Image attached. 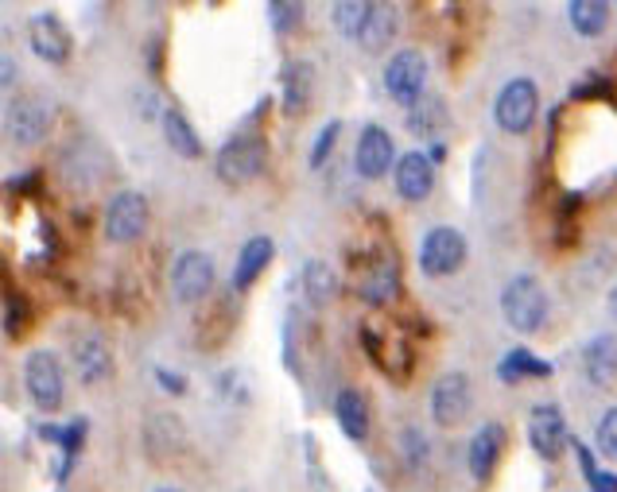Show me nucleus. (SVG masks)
I'll return each mask as SVG.
<instances>
[{"instance_id":"nucleus-36","label":"nucleus","mask_w":617,"mask_h":492,"mask_svg":"<svg viewBox=\"0 0 617 492\" xmlns=\"http://www.w3.org/2000/svg\"><path fill=\"white\" fill-rule=\"evenodd\" d=\"M12 82H16V62L12 55H4V90H12Z\"/></svg>"},{"instance_id":"nucleus-1","label":"nucleus","mask_w":617,"mask_h":492,"mask_svg":"<svg viewBox=\"0 0 617 492\" xmlns=\"http://www.w3.org/2000/svg\"><path fill=\"white\" fill-rule=\"evenodd\" d=\"M501 315L516 333H536L548 323V291L536 276H513L501 291Z\"/></svg>"},{"instance_id":"nucleus-6","label":"nucleus","mask_w":617,"mask_h":492,"mask_svg":"<svg viewBox=\"0 0 617 492\" xmlns=\"http://www.w3.org/2000/svg\"><path fill=\"white\" fill-rule=\"evenodd\" d=\"M466 253H470V245H466L463 233L451 230V225H439V230H431L428 237L420 241V272L428 276V280H443V276L463 268Z\"/></svg>"},{"instance_id":"nucleus-11","label":"nucleus","mask_w":617,"mask_h":492,"mask_svg":"<svg viewBox=\"0 0 617 492\" xmlns=\"http://www.w3.org/2000/svg\"><path fill=\"white\" fill-rule=\"evenodd\" d=\"M361 349L373 356V365H377L381 373L400 376V380L411 373V349L396 330H381L377 323H365L361 326Z\"/></svg>"},{"instance_id":"nucleus-20","label":"nucleus","mask_w":617,"mask_h":492,"mask_svg":"<svg viewBox=\"0 0 617 492\" xmlns=\"http://www.w3.org/2000/svg\"><path fill=\"white\" fill-rule=\"evenodd\" d=\"M583 373L591 384L606 388V384L617 380V338L609 333H598L583 345Z\"/></svg>"},{"instance_id":"nucleus-26","label":"nucleus","mask_w":617,"mask_h":492,"mask_svg":"<svg viewBox=\"0 0 617 492\" xmlns=\"http://www.w3.org/2000/svg\"><path fill=\"white\" fill-rule=\"evenodd\" d=\"M567 16H571V27L586 39L606 32V20H609V4L606 0H571L567 4Z\"/></svg>"},{"instance_id":"nucleus-19","label":"nucleus","mask_w":617,"mask_h":492,"mask_svg":"<svg viewBox=\"0 0 617 492\" xmlns=\"http://www.w3.org/2000/svg\"><path fill=\"white\" fill-rule=\"evenodd\" d=\"M272 256H276L272 237L245 241V245H241L237 263H233V291H249L253 283L260 280V272H265L268 263H272Z\"/></svg>"},{"instance_id":"nucleus-34","label":"nucleus","mask_w":617,"mask_h":492,"mask_svg":"<svg viewBox=\"0 0 617 492\" xmlns=\"http://www.w3.org/2000/svg\"><path fill=\"white\" fill-rule=\"evenodd\" d=\"M155 380L172 391V396H183V391H187V376H172L167 368H155Z\"/></svg>"},{"instance_id":"nucleus-23","label":"nucleus","mask_w":617,"mask_h":492,"mask_svg":"<svg viewBox=\"0 0 617 492\" xmlns=\"http://www.w3.org/2000/svg\"><path fill=\"white\" fill-rule=\"evenodd\" d=\"M338 295V272L326 260H307L303 263V298L311 306L335 303Z\"/></svg>"},{"instance_id":"nucleus-7","label":"nucleus","mask_w":617,"mask_h":492,"mask_svg":"<svg viewBox=\"0 0 617 492\" xmlns=\"http://www.w3.org/2000/svg\"><path fill=\"white\" fill-rule=\"evenodd\" d=\"M385 94L393 97L396 105H416L423 102V90H428V59L420 51H396L393 59L385 62Z\"/></svg>"},{"instance_id":"nucleus-5","label":"nucleus","mask_w":617,"mask_h":492,"mask_svg":"<svg viewBox=\"0 0 617 492\" xmlns=\"http://www.w3.org/2000/svg\"><path fill=\"white\" fill-rule=\"evenodd\" d=\"M540 113V94H536V82L532 78H513V82L501 85L498 102H493V120H498L501 132L509 137H524Z\"/></svg>"},{"instance_id":"nucleus-38","label":"nucleus","mask_w":617,"mask_h":492,"mask_svg":"<svg viewBox=\"0 0 617 492\" xmlns=\"http://www.w3.org/2000/svg\"><path fill=\"white\" fill-rule=\"evenodd\" d=\"M155 492H179V489H155Z\"/></svg>"},{"instance_id":"nucleus-32","label":"nucleus","mask_w":617,"mask_h":492,"mask_svg":"<svg viewBox=\"0 0 617 492\" xmlns=\"http://www.w3.org/2000/svg\"><path fill=\"white\" fill-rule=\"evenodd\" d=\"M594 438H598V450L606 454L609 461H617V408H609L606 415L598 419V431H594Z\"/></svg>"},{"instance_id":"nucleus-3","label":"nucleus","mask_w":617,"mask_h":492,"mask_svg":"<svg viewBox=\"0 0 617 492\" xmlns=\"http://www.w3.org/2000/svg\"><path fill=\"white\" fill-rule=\"evenodd\" d=\"M24 388L35 408L55 411L67 399V368L51 349H35L24 356Z\"/></svg>"},{"instance_id":"nucleus-12","label":"nucleus","mask_w":617,"mask_h":492,"mask_svg":"<svg viewBox=\"0 0 617 492\" xmlns=\"http://www.w3.org/2000/svg\"><path fill=\"white\" fill-rule=\"evenodd\" d=\"M528 442L544 461H556L567 446V419L556 403H540L528 415Z\"/></svg>"},{"instance_id":"nucleus-22","label":"nucleus","mask_w":617,"mask_h":492,"mask_svg":"<svg viewBox=\"0 0 617 492\" xmlns=\"http://www.w3.org/2000/svg\"><path fill=\"white\" fill-rule=\"evenodd\" d=\"M335 419H338V426H342L346 438L361 442L369 434V403H365V396H361L358 388H342L335 396Z\"/></svg>"},{"instance_id":"nucleus-24","label":"nucleus","mask_w":617,"mask_h":492,"mask_svg":"<svg viewBox=\"0 0 617 492\" xmlns=\"http://www.w3.org/2000/svg\"><path fill=\"white\" fill-rule=\"evenodd\" d=\"M163 140L183 160H198L202 155V140H198V132L190 128V120L179 109H163Z\"/></svg>"},{"instance_id":"nucleus-9","label":"nucleus","mask_w":617,"mask_h":492,"mask_svg":"<svg viewBox=\"0 0 617 492\" xmlns=\"http://www.w3.org/2000/svg\"><path fill=\"white\" fill-rule=\"evenodd\" d=\"M148 230V198L140 190H120L105 206V241L109 245H132Z\"/></svg>"},{"instance_id":"nucleus-8","label":"nucleus","mask_w":617,"mask_h":492,"mask_svg":"<svg viewBox=\"0 0 617 492\" xmlns=\"http://www.w3.org/2000/svg\"><path fill=\"white\" fill-rule=\"evenodd\" d=\"M218 280V268H214V256L198 253V248H187L172 260V295L179 303H202L210 291H214Z\"/></svg>"},{"instance_id":"nucleus-14","label":"nucleus","mask_w":617,"mask_h":492,"mask_svg":"<svg viewBox=\"0 0 617 492\" xmlns=\"http://www.w3.org/2000/svg\"><path fill=\"white\" fill-rule=\"evenodd\" d=\"M27 43H32L35 59L51 62V67H62V62L70 59V32L51 12L32 16V24H27Z\"/></svg>"},{"instance_id":"nucleus-15","label":"nucleus","mask_w":617,"mask_h":492,"mask_svg":"<svg viewBox=\"0 0 617 492\" xmlns=\"http://www.w3.org/2000/svg\"><path fill=\"white\" fill-rule=\"evenodd\" d=\"M70 356H74L78 380L82 384H102L113 376V353L105 345V338H97V333H78L70 341Z\"/></svg>"},{"instance_id":"nucleus-16","label":"nucleus","mask_w":617,"mask_h":492,"mask_svg":"<svg viewBox=\"0 0 617 492\" xmlns=\"http://www.w3.org/2000/svg\"><path fill=\"white\" fill-rule=\"evenodd\" d=\"M396 195L404 198V202H423V198L435 190V163L428 160L423 152H408L400 155V163H396Z\"/></svg>"},{"instance_id":"nucleus-31","label":"nucleus","mask_w":617,"mask_h":492,"mask_svg":"<svg viewBox=\"0 0 617 492\" xmlns=\"http://www.w3.org/2000/svg\"><path fill=\"white\" fill-rule=\"evenodd\" d=\"M338 137H342V120H330V125H326L323 132L315 137V148H311V167H323V163L330 160Z\"/></svg>"},{"instance_id":"nucleus-33","label":"nucleus","mask_w":617,"mask_h":492,"mask_svg":"<svg viewBox=\"0 0 617 492\" xmlns=\"http://www.w3.org/2000/svg\"><path fill=\"white\" fill-rule=\"evenodd\" d=\"M82 438H86V419H74L70 426H62V450H67V461H62V473L70 469V461H74L78 446H82Z\"/></svg>"},{"instance_id":"nucleus-18","label":"nucleus","mask_w":617,"mask_h":492,"mask_svg":"<svg viewBox=\"0 0 617 492\" xmlns=\"http://www.w3.org/2000/svg\"><path fill=\"white\" fill-rule=\"evenodd\" d=\"M501 450H505V426L501 423H486L478 426V434L470 438V473L474 481H489L493 477V469H498L501 461Z\"/></svg>"},{"instance_id":"nucleus-27","label":"nucleus","mask_w":617,"mask_h":492,"mask_svg":"<svg viewBox=\"0 0 617 492\" xmlns=\"http://www.w3.org/2000/svg\"><path fill=\"white\" fill-rule=\"evenodd\" d=\"M443 125H446V105L439 102V97L428 94L423 102H416L408 109V132H411V137L428 140V137H435Z\"/></svg>"},{"instance_id":"nucleus-13","label":"nucleus","mask_w":617,"mask_h":492,"mask_svg":"<svg viewBox=\"0 0 617 492\" xmlns=\"http://www.w3.org/2000/svg\"><path fill=\"white\" fill-rule=\"evenodd\" d=\"M393 137H388L381 125H365L358 132V148H353V167H358L361 178H385L388 167H393Z\"/></svg>"},{"instance_id":"nucleus-29","label":"nucleus","mask_w":617,"mask_h":492,"mask_svg":"<svg viewBox=\"0 0 617 492\" xmlns=\"http://www.w3.org/2000/svg\"><path fill=\"white\" fill-rule=\"evenodd\" d=\"M369 16H373V4H369V0H342V4L330 9V24H335L338 35H346V39H358V35L365 32Z\"/></svg>"},{"instance_id":"nucleus-35","label":"nucleus","mask_w":617,"mask_h":492,"mask_svg":"<svg viewBox=\"0 0 617 492\" xmlns=\"http://www.w3.org/2000/svg\"><path fill=\"white\" fill-rule=\"evenodd\" d=\"M591 492H617V473H594L591 477Z\"/></svg>"},{"instance_id":"nucleus-17","label":"nucleus","mask_w":617,"mask_h":492,"mask_svg":"<svg viewBox=\"0 0 617 492\" xmlns=\"http://www.w3.org/2000/svg\"><path fill=\"white\" fill-rule=\"evenodd\" d=\"M358 295L365 298L369 306H385L400 295V260L396 256H377V260L369 263L365 276L358 283Z\"/></svg>"},{"instance_id":"nucleus-37","label":"nucleus","mask_w":617,"mask_h":492,"mask_svg":"<svg viewBox=\"0 0 617 492\" xmlns=\"http://www.w3.org/2000/svg\"><path fill=\"white\" fill-rule=\"evenodd\" d=\"M606 303H609V318H614V323H617V283H614V291H609Z\"/></svg>"},{"instance_id":"nucleus-25","label":"nucleus","mask_w":617,"mask_h":492,"mask_svg":"<svg viewBox=\"0 0 617 492\" xmlns=\"http://www.w3.org/2000/svg\"><path fill=\"white\" fill-rule=\"evenodd\" d=\"M498 376H501L505 384H516V380H544V376H551V361H544V356L528 353V349H513V353L501 356Z\"/></svg>"},{"instance_id":"nucleus-28","label":"nucleus","mask_w":617,"mask_h":492,"mask_svg":"<svg viewBox=\"0 0 617 492\" xmlns=\"http://www.w3.org/2000/svg\"><path fill=\"white\" fill-rule=\"evenodd\" d=\"M393 35H396V12L388 9V4H373V16H369L365 32L358 35V43L365 47V51L377 55L393 43Z\"/></svg>"},{"instance_id":"nucleus-2","label":"nucleus","mask_w":617,"mask_h":492,"mask_svg":"<svg viewBox=\"0 0 617 492\" xmlns=\"http://www.w3.org/2000/svg\"><path fill=\"white\" fill-rule=\"evenodd\" d=\"M265 163H268V140L260 132H241V137L222 144L214 171L225 187H241V183H253L265 171Z\"/></svg>"},{"instance_id":"nucleus-21","label":"nucleus","mask_w":617,"mask_h":492,"mask_svg":"<svg viewBox=\"0 0 617 492\" xmlns=\"http://www.w3.org/2000/svg\"><path fill=\"white\" fill-rule=\"evenodd\" d=\"M311 85H315L311 62L295 59L283 67V113H288V117H300L311 105Z\"/></svg>"},{"instance_id":"nucleus-30","label":"nucleus","mask_w":617,"mask_h":492,"mask_svg":"<svg viewBox=\"0 0 617 492\" xmlns=\"http://www.w3.org/2000/svg\"><path fill=\"white\" fill-rule=\"evenodd\" d=\"M303 16H307V9H303V4H292V0H276V4H268V24H272L280 35H292L295 27L303 24Z\"/></svg>"},{"instance_id":"nucleus-4","label":"nucleus","mask_w":617,"mask_h":492,"mask_svg":"<svg viewBox=\"0 0 617 492\" xmlns=\"http://www.w3.org/2000/svg\"><path fill=\"white\" fill-rule=\"evenodd\" d=\"M51 128H55V105L39 94L16 97V102L9 105V113H4V132H9V140L20 148L44 144V140L51 137Z\"/></svg>"},{"instance_id":"nucleus-10","label":"nucleus","mask_w":617,"mask_h":492,"mask_svg":"<svg viewBox=\"0 0 617 492\" xmlns=\"http://www.w3.org/2000/svg\"><path fill=\"white\" fill-rule=\"evenodd\" d=\"M474 408V384L466 373H443L431 388V419L439 426H458Z\"/></svg>"}]
</instances>
